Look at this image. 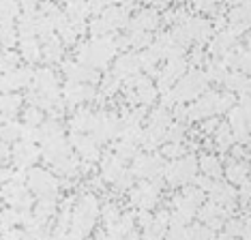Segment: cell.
Returning a JSON list of instances; mask_svg holds the SVG:
<instances>
[{
  "label": "cell",
  "mask_w": 251,
  "mask_h": 240,
  "mask_svg": "<svg viewBox=\"0 0 251 240\" xmlns=\"http://www.w3.org/2000/svg\"><path fill=\"white\" fill-rule=\"evenodd\" d=\"M125 95L131 105H152L157 101V86L148 75H135L125 82Z\"/></svg>",
  "instance_id": "obj_5"
},
{
  "label": "cell",
  "mask_w": 251,
  "mask_h": 240,
  "mask_svg": "<svg viewBox=\"0 0 251 240\" xmlns=\"http://www.w3.org/2000/svg\"><path fill=\"white\" fill-rule=\"evenodd\" d=\"M22 135V124L15 122V120H9V122H4L2 127H0V137H2L4 142H13L18 140Z\"/></svg>",
  "instance_id": "obj_31"
},
{
  "label": "cell",
  "mask_w": 251,
  "mask_h": 240,
  "mask_svg": "<svg viewBox=\"0 0 251 240\" xmlns=\"http://www.w3.org/2000/svg\"><path fill=\"white\" fill-rule=\"evenodd\" d=\"M24 122H26V127H35V129H39V127H41V124L45 122V114H43V110H39V107H35V105L26 107V112H24Z\"/></svg>",
  "instance_id": "obj_30"
},
{
  "label": "cell",
  "mask_w": 251,
  "mask_h": 240,
  "mask_svg": "<svg viewBox=\"0 0 251 240\" xmlns=\"http://www.w3.org/2000/svg\"><path fill=\"white\" fill-rule=\"evenodd\" d=\"M121 208H118L116 204H105L103 206V223H105V227L110 230V227L114 225V223L118 221V216H121Z\"/></svg>",
  "instance_id": "obj_34"
},
{
  "label": "cell",
  "mask_w": 251,
  "mask_h": 240,
  "mask_svg": "<svg viewBox=\"0 0 251 240\" xmlns=\"http://www.w3.org/2000/svg\"><path fill=\"white\" fill-rule=\"evenodd\" d=\"M243 48L247 49V51H251V32L245 34V45H243Z\"/></svg>",
  "instance_id": "obj_42"
},
{
  "label": "cell",
  "mask_w": 251,
  "mask_h": 240,
  "mask_svg": "<svg viewBox=\"0 0 251 240\" xmlns=\"http://www.w3.org/2000/svg\"><path fill=\"white\" fill-rule=\"evenodd\" d=\"M187 234H189V240H215V232L202 223L187 225Z\"/></svg>",
  "instance_id": "obj_29"
},
{
  "label": "cell",
  "mask_w": 251,
  "mask_h": 240,
  "mask_svg": "<svg viewBox=\"0 0 251 240\" xmlns=\"http://www.w3.org/2000/svg\"><path fill=\"white\" fill-rule=\"evenodd\" d=\"M26 187L39 199H56L58 197V189H60L58 178L41 168H30V171L26 176Z\"/></svg>",
  "instance_id": "obj_6"
},
{
  "label": "cell",
  "mask_w": 251,
  "mask_h": 240,
  "mask_svg": "<svg viewBox=\"0 0 251 240\" xmlns=\"http://www.w3.org/2000/svg\"><path fill=\"white\" fill-rule=\"evenodd\" d=\"M159 22H161V15L157 13V9L155 7H146V9H140L138 13H135L133 20H129V28L151 32V30H155V28L159 26Z\"/></svg>",
  "instance_id": "obj_19"
},
{
  "label": "cell",
  "mask_w": 251,
  "mask_h": 240,
  "mask_svg": "<svg viewBox=\"0 0 251 240\" xmlns=\"http://www.w3.org/2000/svg\"><path fill=\"white\" fill-rule=\"evenodd\" d=\"M95 120H97V112L88 110V107H79V110L73 112L69 127L73 133H90L95 127Z\"/></svg>",
  "instance_id": "obj_21"
},
{
  "label": "cell",
  "mask_w": 251,
  "mask_h": 240,
  "mask_svg": "<svg viewBox=\"0 0 251 240\" xmlns=\"http://www.w3.org/2000/svg\"><path fill=\"white\" fill-rule=\"evenodd\" d=\"M241 95H249V96H251V82H249V86H247V88H245V90H243V93H241Z\"/></svg>",
  "instance_id": "obj_43"
},
{
  "label": "cell",
  "mask_w": 251,
  "mask_h": 240,
  "mask_svg": "<svg viewBox=\"0 0 251 240\" xmlns=\"http://www.w3.org/2000/svg\"><path fill=\"white\" fill-rule=\"evenodd\" d=\"M202 133H215V129L219 127V120L217 118H206V120H202Z\"/></svg>",
  "instance_id": "obj_39"
},
{
  "label": "cell",
  "mask_w": 251,
  "mask_h": 240,
  "mask_svg": "<svg viewBox=\"0 0 251 240\" xmlns=\"http://www.w3.org/2000/svg\"><path fill=\"white\" fill-rule=\"evenodd\" d=\"M224 171H226V178L230 185H243L251 174V165L247 161H243V159H232V161L226 165Z\"/></svg>",
  "instance_id": "obj_22"
},
{
  "label": "cell",
  "mask_w": 251,
  "mask_h": 240,
  "mask_svg": "<svg viewBox=\"0 0 251 240\" xmlns=\"http://www.w3.org/2000/svg\"><path fill=\"white\" fill-rule=\"evenodd\" d=\"M196 9L202 11V13H217V11H219V4H215V2H196Z\"/></svg>",
  "instance_id": "obj_40"
},
{
  "label": "cell",
  "mask_w": 251,
  "mask_h": 240,
  "mask_svg": "<svg viewBox=\"0 0 251 240\" xmlns=\"http://www.w3.org/2000/svg\"><path fill=\"white\" fill-rule=\"evenodd\" d=\"M198 176V159L193 154H185L174 161H165L163 178L172 187H187Z\"/></svg>",
  "instance_id": "obj_4"
},
{
  "label": "cell",
  "mask_w": 251,
  "mask_h": 240,
  "mask_svg": "<svg viewBox=\"0 0 251 240\" xmlns=\"http://www.w3.org/2000/svg\"><path fill=\"white\" fill-rule=\"evenodd\" d=\"M236 193H238V199H241V204H249L251 202V176L243 182L241 189H238Z\"/></svg>",
  "instance_id": "obj_38"
},
{
  "label": "cell",
  "mask_w": 251,
  "mask_h": 240,
  "mask_svg": "<svg viewBox=\"0 0 251 240\" xmlns=\"http://www.w3.org/2000/svg\"><path fill=\"white\" fill-rule=\"evenodd\" d=\"M121 84H123L121 79H116V77L112 75V73H107V75L103 77V95H105V96L114 95L118 88H121Z\"/></svg>",
  "instance_id": "obj_37"
},
{
  "label": "cell",
  "mask_w": 251,
  "mask_h": 240,
  "mask_svg": "<svg viewBox=\"0 0 251 240\" xmlns=\"http://www.w3.org/2000/svg\"><path fill=\"white\" fill-rule=\"evenodd\" d=\"M198 169H202V176H208L210 180H221V176H224V165H221L219 157L217 154H202L198 161Z\"/></svg>",
  "instance_id": "obj_23"
},
{
  "label": "cell",
  "mask_w": 251,
  "mask_h": 240,
  "mask_svg": "<svg viewBox=\"0 0 251 240\" xmlns=\"http://www.w3.org/2000/svg\"><path fill=\"white\" fill-rule=\"evenodd\" d=\"M142 67H140V54H133V51H123L116 60H114L112 67V75L121 82H127V79L140 75Z\"/></svg>",
  "instance_id": "obj_10"
},
{
  "label": "cell",
  "mask_w": 251,
  "mask_h": 240,
  "mask_svg": "<svg viewBox=\"0 0 251 240\" xmlns=\"http://www.w3.org/2000/svg\"><path fill=\"white\" fill-rule=\"evenodd\" d=\"M13 154H15V163L20 168H32L39 161V157H41V150L35 144H30V142L22 140L13 146Z\"/></svg>",
  "instance_id": "obj_20"
},
{
  "label": "cell",
  "mask_w": 251,
  "mask_h": 240,
  "mask_svg": "<svg viewBox=\"0 0 251 240\" xmlns=\"http://www.w3.org/2000/svg\"><path fill=\"white\" fill-rule=\"evenodd\" d=\"M163 169H165V159L155 152H140L133 159V165H131V174L135 178H144V180L161 178Z\"/></svg>",
  "instance_id": "obj_8"
},
{
  "label": "cell",
  "mask_w": 251,
  "mask_h": 240,
  "mask_svg": "<svg viewBox=\"0 0 251 240\" xmlns=\"http://www.w3.org/2000/svg\"><path fill=\"white\" fill-rule=\"evenodd\" d=\"M163 142H165V129L152 127V124H148L146 129H142V133H140V146L142 148H146V150H157Z\"/></svg>",
  "instance_id": "obj_24"
},
{
  "label": "cell",
  "mask_w": 251,
  "mask_h": 240,
  "mask_svg": "<svg viewBox=\"0 0 251 240\" xmlns=\"http://www.w3.org/2000/svg\"><path fill=\"white\" fill-rule=\"evenodd\" d=\"M20 51H22V56H24L28 62H35V60L41 58V48H39L37 37L20 39Z\"/></svg>",
  "instance_id": "obj_28"
},
{
  "label": "cell",
  "mask_w": 251,
  "mask_h": 240,
  "mask_svg": "<svg viewBox=\"0 0 251 240\" xmlns=\"http://www.w3.org/2000/svg\"><path fill=\"white\" fill-rule=\"evenodd\" d=\"M208 88V77L206 71L193 67L191 71H187L178 82H176L168 93L163 95V107H174V105H185L187 101H196L198 96H202Z\"/></svg>",
  "instance_id": "obj_1"
},
{
  "label": "cell",
  "mask_w": 251,
  "mask_h": 240,
  "mask_svg": "<svg viewBox=\"0 0 251 240\" xmlns=\"http://www.w3.org/2000/svg\"><path fill=\"white\" fill-rule=\"evenodd\" d=\"M138 146H140L138 142L123 140V137H121V140H118L116 144H114V154H116V157L121 159L123 163H125V161H133V159L140 154V152H138V150H140Z\"/></svg>",
  "instance_id": "obj_26"
},
{
  "label": "cell",
  "mask_w": 251,
  "mask_h": 240,
  "mask_svg": "<svg viewBox=\"0 0 251 240\" xmlns=\"http://www.w3.org/2000/svg\"><path fill=\"white\" fill-rule=\"evenodd\" d=\"M62 71L69 77V82H77V84H90L93 86L99 79V71H95L93 67H86L77 60H65L62 62Z\"/></svg>",
  "instance_id": "obj_15"
},
{
  "label": "cell",
  "mask_w": 251,
  "mask_h": 240,
  "mask_svg": "<svg viewBox=\"0 0 251 240\" xmlns=\"http://www.w3.org/2000/svg\"><path fill=\"white\" fill-rule=\"evenodd\" d=\"M114 54H116V43H114V37H93L88 41H82L77 45V62L86 67L97 69H105L110 62L114 60Z\"/></svg>",
  "instance_id": "obj_2"
},
{
  "label": "cell",
  "mask_w": 251,
  "mask_h": 240,
  "mask_svg": "<svg viewBox=\"0 0 251 240\" xmlns=\"http://www.w3.org/2000/svg\"><path fill=\"white\" fill-rule=\"evenodd\" d=\"M69 144L84 161H97L99 159V144L93 140V135L88 133H71Z\"/></svg>",
  "instance_id": "obj_16"
},
{
  "label": "cell",
  "mask_w": 251,
  "mask_h": 240,
  "mask_svg": "<svg viewBox=\"0 0 251 240\" xmlns=\"http://www.w3.org/2000/svg\"><path fill=\"white\" fill-rule=\"evenodd\" d=\"M217 103H219V90H206L202 96H198V99L187 107L185 120L198 122V120L213 118L217 114Z\"/></svg>",
  "instance_id": "obj_9"
},
{
  "label": "cell",
  "mask_w": 251,
  "mask_h": 240,
  "mask_svg": "<svg viewBox=\"0 0 251 240\" xmlns=\"http://www.w3.org/2000/svg\"><path fill=\"white\" fill-rule=\"evenodd\" d=\"M187 154V148L182 142H170V144L163 146V157H170L174 161V159H180Z\"/></svg>",
  "instance_id": "obj_32"
},
{
  "label": "cell",
  "mask_w": 251,
  "mask_h": 240,
  "mask_svg": "<svg viewBox=\"0 0 251 240\" xmlns=\"http://www.w3.org/2000/svg\"><path fill=\"white\" fill-rule=\"evenodd\" d=\"M187 129L182 122H172L168 129H165V142H182Z\"/></svg>",
  "instance_id": "obj_33"
},
{
  "label": "cell",
  "mask_w": 251,
  "mask_h": 240,
  "mask_svg": "<svg viewBox=\"0 0 251 240\" xmlns=\"http://www.w3.org/2000/svg\"><path fill=\"white\" fill-rule=\"evenodd\" d=\"M198 219L202 225H206L215 232V230H219L221 225H226V221L230 219V210L221 208V206H217L213 202H204L198 208Z\"/></svg>",
  "instance_id": "obj_13"
},
{
  "label": "cell",
  "mask_w": 251,
  "mask_h": 240,
  "mask_svg": "<svg viewBox=\"0 0 251 240\" xmlns=\"http://www.w3.org/2000/svg\"><path fill=\"white\" fill-rule=\"evenodd\" d=\"M236 34H234L230 28H226V30H219L213 37V41L208 45V54H213V58H224L230 49L236 48Z\"/></svg>",
  "instance_id": "obj_17"
},
{
  "label": "cell",
  "mask_w": 251,
  "mask_h": 240,
  "mask_svg": "<svg viewBox=\"0 0 251 240\" xmlns=\"http://www.w3.org/2000/svg\"><path fill=\"white\" fill-rule=\"evenodd\" d=\"M97 215H99V199L95 193H82L77 197L75 206H73L71 213V234L75 238L82 240L84 236H88L93 232L95 223H97Z\"/></svg>",
  "instance_id": "obj_3"
},
{
  "label": "cell",
  "mask_w": 251,
  "mask_h": 240,
  "mask_svg": "<svg viewBox=\"0 0 251 240\" xmlns=\"http://www.w3.org/2000/svg\"><path fill=\"white\" fill-rule=\"evenodd\" d=\"M206 193H208L210 202L221 206V208H226V210H230V213L234 210V206H236L238 193H236V189L226 180H213V185H210Z\"/></svg>",
  "instance_id": "obj_12"
},
{
  "label": "cell",
  "mask_w": 251,
  "mask_h": 240,
  "mask_svg": "<svg viewBox=\"0 0 251 240\" xmlns=\"http://www.w3.org/2000/svg\"><path fill=\"white\" fill-rule=\"evenodd\" d=\"M227 127H230L234 140L238 144H249L251 142V120L245 116V112L238 105H234L227 112Z\"/></svg>",
  "instance_id": "obj_11"
},
{
  "label": "cell",
  "mask_w": 251,
  "mask_h": 240,
  "mask_svg": "<svg viewBox=\"0 0 251 240\" xmlns=\"http://www.w3.org/2000/svg\"><path fill=\"white\" fill-rule=\"evenodd\" d=\"M97 96V90L90 84H77V82H69L62 88V101L65 105H82V103H88Z\"/></svg>",
  "instance_id": "obj_14"
},
{
  "label": "cell",
  "mask_w": 251,
  "mask_h": 240,
  "mask_svg": "<svg viewBox=\"0 0 251 240\" xmlns=\"http://www.w3.org/2000/svg\"><path fill=\"white\" fill-rule=\"evenodd\" d=\"M18 62H20V56L13 54V51H7V54L0 56V71L4 73H11L18 69Z\"/></svg>",
  "instance_id": "obj_35"
},
{
  "label": "cell",
  "mask_w": 251,
  "mask_h": 240,
  "mask_svg": "<svg viewBox=\"0 0 251 240\" xmlns=\"http://www.w3.org/2000/svg\"><path fill=\"white\" fill-rule=\"evenodd\" d=\"M125 171H127L125 169V163L116 157V154L114 152H105L103 154V159H101V178H103L105 182L116 185Z\"/></svg>",
  "instance_id": "obj_18"
},
{
  "label": "cell",
  "mask_w": 251,
  "mask_h": 240,
  "mask_svg": "<svg viewBox=\"0 0 251 240\" xmlns=\"http://www.w3.org/2000/svg\"><path fill=\"white\" fill-rule=\"evenodd\" d=\"M243 232H245V221L243 219H227L226 221V234L238 238V236H243Z\"/></svg>",
  "instance_id": "obj_36"
},
{
  "label": "cell",
  "mask_w": 251,
  "mask_h": 240,
  "mask_svg": "<svg viewBox=\"0 0 251 240\" xmlns=\"http://www.w3.org/2000/svg\"><path fill=\"white\" fill-rule=\"evenodd\" d=\"M213 140H215V146L219 152H227L232 150L234 144H236V140H234L230 127H227V122H219V127L215 129L213 133Z\"/></svg>",
  "instance_id": "obj_25"
},
{
  "label": "cell",
  "mask_w": 251,
  "mask_h": 240,
  "mask_svg": "<svg viewBox=\"0 0 251 240\" xmlns=\"http://www.w3.org/2000/svg\"><path fill=\"white\" fill-rule=\"evenodd\" d=\"M215 240H238V238H234V236H230V234L221 232V234H219V236H215Z\"/></svg>",
  "instance_id": "obj_41"
},
{
  "label": "cell",
  "mask_w": 251,
  "mask_h": 240,
  "mask_svg": "<svg viewBox=\"0 0 251 240\" xmlns=\"http://www.w3.org/2000/svg\"><path fill=\"white\" fill-rule=\"evenodd\" d=\"M161 178L157 180H142L140 185L131 187L129 191V204L133 208H140V210H148L151 213L152 208L157 206L159 197H161Z\"/></svg>",
  "instance_id": "obj_7"
},
{
  "label": "cell",
  "mask_w": 251,
  "mask_h": 240,
  "mask_svg": "<svg viewBox=\"0 0 251 240\" xmlns=\"http://www.w3.org/2000/svg\"><path fill=\"white\" fill-rule=\"evenodd\" d=\"M62 41L58 37H54V39H50V41H45L43 43V48H41V54H43V60L45 62H58L62 58Z\"/></svg>",
  "instance_id": "obj_27"
}]
</instances>
